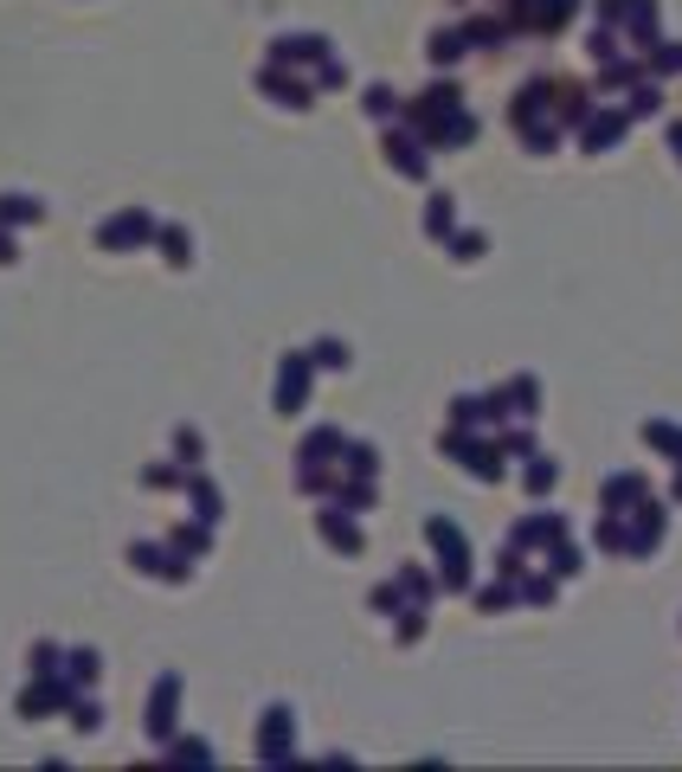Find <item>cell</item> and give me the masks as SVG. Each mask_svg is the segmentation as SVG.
Listing matches in <instances>:
<instances>
[{
	"label": "cell",
	"mask_w": 682,
	"mask_h": 772,
	"mask_svg": "<svg viewBox=\"0 0 682 772\" xmlns=\"http://www.w3.org/2000/svg\"><path fill=\"white\" fill-rule=\"evenodd\" d=\"M670 155H676V168H682V123H670Z\"/></svg>",
	"instance_id": "cell-44"
},
{
	"label": "cell",
	"mask_w": 682,
	"mask_h": 772,
	"mask_svg": "<svg viewBox=\"0 0 682 772\" xmlns=\"http://www.w3.org/2000/svg\"><path fill=\"white\" fill-rule=\"evenodd\" d=\"M418 631H425V605L399 612V644H418Z\"/></svg>",
	"instance_id": "cell-38"
},
{
	"label": "cell",
	"mask_w": 682,
	"mask_h": 772,
	"mask_svg": "<svg viewBox=\"0 0 682 772\" xmlns=\"http://www.w3.org/2000/svg\"><path fill=\"white\" fill-rule=\"evenodd\" d=\"M290 708H265V734H258V760H284L290 753Z\"/></svg>",
	"instance_id": "cell-12"
},
{
	"label": "cell",
	"mask_w": 682,
	"mask_h": 772,
	"mask_svg": "<svg viewBox=\"0 0 682 772\" xmlns=\"http://www.w3.org/2000/svg\"><path fill=\"white\" fill-rule=\"evenodd\" d=\"M174 553H206V521H200V528H181V535H174Z\"/></svg>",
	"instance_id": "cell-37"
},
{
	"label": "cell",
	"mask_w": 682,
	"mask_h": 772,
	"mask_svg": "<svg viewBox=\"0 0 682 772\" xmlns=\"http://www.w3.org/2000/svg\"><path fill=\"white\" fill-rule=\"evenodd\" d=\"M161 252H168V264H188V232L168 225V232H161Z\"/></svg>",
	"instance_id": "cell-36"
},
{
	"label": "cell",
	"mask_w": 682,
	"mask_h": 772,
	"mask_svg": "<svg viewBox=\"0 0 682 772\" xmlns=\"http://www.w3.org/2000/svg\"><path fill=\"white\" fill-rule=\"evenodd\" d=\"M174 451H181V457H188V464H193V457H200L206 444H200V432H174Z\"/></svg>",
	"instance_id": "cell-43"
},
{
	"label": "cell",
	"mask_w": 682,
	"mask_h": 772,
	"mask_svg": "<svg viewBox=\"0 0 682 772\" xmlns=\"http://www.w3.org/2000/svg\"><path fill=\"white\" fill-rule=\"evenodd\" d=\"M638 496H650V477H638V470H625V477H606V483H599V509H611V515H625Z\"/></svg>",
	"instance_id": "cell-11"
},
{
	"label": "cell",
	"mask_w": 682,
	"mask_h": 772,
	"mask_svg": "<svg viewBox=\"0 0 682 772\" xmlns=\"http://www.w3.org/2000/svg\"><path fill=\"white\" fill-rule=\"evenodd\" d=\"M45 220V207L26 200V193H0V225H39Z\"/></svg>",
	"instance_id": "cell-23"
},
{
	"label": "cell",
	"mask_w": 682,
	"mask_h": 772,
	"mask_svg": "<svg viewBox=\"0 0 682 772\" xmlns=\"http://www.w3.org/2000/svg\"><path fill=\"white\" fill-rule=\"evenodd\" d=\"M625 515H631V528H625V560H644V553L663 548V535H670V509H663L657 496H638Z\"/></svg>",
	"instance_id": "cell-2"
},
{
	"label": "cell",
	"mask_w": 682,
	"mask_h": 772,
	"mask_svg": "<svg viewBox=\"0 0 682 772\" xmlns=\"http://www.w3.org/2000/svg\"><path fill=\"white\" fill-rule=\"evenodd\" d=\"M399 599H406L399 580H393V586H374V612H399Z\"/></svg>",
	"instance_id": "cell-41"
},
{
	"label": "cell",
	"mask_w": 682,
	"mask_h": 772,
	"mask_svg": "<svg viewBox=\"0 0 682 772\" xmlns=\"http://www.w3.org/2000/svg\"><path fill=\"white\" fill-rule=\"evenodd\" d=\"M547 573H554V580H573V573H579V548H573L567 535L547 548Z\"/></svg>",
	"instance_id": "cell-27"
},
{
	"label": "cell",
	"mask_w": 682,
	"mask_h": 772,
	"mask_svg": "<svg viewBox=\"0 0 682 772\" xmlns=\"http://www.w3.org/2000/svg\"><path fill=\"white\" fill-rule=\"evenodd\" d=\"M97 721H104V708H97V701H72V728H84V734H90Z\"/></svg>",
	"instance_id": "cell-39"
},
{
	"label": "cell",
	"mask_w": 682,
	"mask_h": 772,
	"mask_svg": "<svg viewBox=\"0 0 682 772\" xmlns=\"http://www.w3.org/2000/svg\"><path fill=\"white\" fill-rule=\"evenodd\" d=\"M322 541L341 553H361V528L348 521V509H322Z\"/></svg>",
	"instance_id": "cell-16"
},
{
	"label": "cell",
	"mask_w": 682,
	"mask_h": 772,
	"mask_svg": "<svg viewBox=\"0 0 682 772\" xmlns=\"http://www.w3.org/2000/svg\"><path fill=\"white\" fill-rule=\"evenodd\" d=\"M644 77V59H606L599 65V97H611V91H631Z\"/></svg>",
	"instance_id": "cell-15"
},
{
	"label": "cell",
	"mask_w": 682,
	"mask_h": 772,
	"mask_svg": "<svg viewBox=\"0 0 682 772\" xmlns=\"http://www.w3.org/2000/svg\"><path fill=\"white\" fill-rule=\"evenodd\" d=\"M522 483H529V496H547V489L561 483V464H554L547 451H529V470H522Z\"/></svg>",
	"instance_id": "cell-20"
},
{
	"label": "cell",
	"mask_w": 682,
	"mask_h": 772,
	"mask_svg": "<svg viewBox=\"0 0 682 772\" xmlns=\"http://www.w3.org/2000/svg\"><path fill=\"white\" fill-rule=\"evenodd\" d=\"M65 683H72V689L97 683V651H72V657H65Z\"/></svg>",
	"instance_id": "cell-29"
},
{
	"label": "cell",
	"mask_w": 682,
	"mask_h": 772,
	"mask_svg": "<svg viewBox=\"0 0 682 772\" xmlns=\"http://www.w3.org/2000/svg\"><path fill=\"white\" fill-rule=\"evenodd\" d=\"M322 59H329V39H322V33L270 39V65H322Z\"/></svg>",
	"instance_id": "cell-7"
},
{
	"label": "cell",
	"mask_w": 682,
	"mask_h": 772,
	"mask_svg": "<svg viewBox=\"0 0 682 772\" xmlns=\"http://www.w3.org/2000/svg\"><path fill=\"white\" fill-rule=\"evenodd\" d=\"M258 91H270V97H277V104H290V110H309V84L284 77V65H265V72H258Z\"/></svg>",
	"instance_id": "cell-13"
},
{
	"label": "cell",
	"mask_w": 682,
	"mask_h": 772,
	"mask_svg": "<svg viewBox=\"0 0 682 772\" xmlns=\"http://www.w3.org/2000/svg\"><path fill=\"white\" fill-rule=\"evenodd\" d=\"M593 541H599L606 553H625V515L599 509V528H593Z\"/></svg>",
	"instance_id": "cell-28"
},
{
	"label": "cell",
	"mask_w": 682,
	"mask_h": 772,
	"mask_svg": "<svg viewBox=\"0 0 682 772\" xmlns=\"http://www.w3.org/2000/svg\"><path fill=\"white\" fill-rule=\"evenodd\" d=\"M573 136H579V148H586V155H611V148L631 136V116H625V110H606V104H593V110L573 123Z\"/></svg>",
	"instance_id": "cell-4"
},
{
	"label": "cell",
	"mask_w": 682,
	"mask_h": 772,
	"mask_svg": "<svg viewBox=\"0 0 682 772\" xmlns=\"http://www.w3.org/2000/svg\"><path fill=\"white\" fill-rule=\"evenodd\" d=\"M638 438H644L650 451H663L670 464H682V425H670V419H644V425H638Z\"/></svg>",
	"instance_id": "cell-14"
},
{
	"label": "cell",
	"mask_w": 682,
	"mask_h": 772,
	"mask_svg": "<svg viewBox=\"0 0 682 772\" xmlns=\"http://www.w3.org/2000/svg\"><path fill=\"white\" fill-rule=\"evenodd\" d=\"M425 541L438 548V586L470 592V548H463V528L445 521V515H431V521H425Z\"/></svg>",
	"instance_id": "cell-1"
},
{
	"label": "cell",
	"mask_w": 682,
	"mask_h": 772,
	"mask_svg": "<svg viewBox=\"0 0 682 772\" xmlns=\"http://www.w3.org/2000/svg\"><path fill=\"white\" fill-rule=\"evenodd\" d=\"M670 503H682V464H676V489H670Z\"/></svg>",
	"instance_id": "cell-46"
},
{
	"label": "cell",
	"mask_w": 682,
	"mask_h": 772,
	"mask_svg": "<svg viewBox=\"0 0 682 772\" xmlns=\"http://www.w3.org/2000/svg\"><path fill=\"white\" fill-rule=\"evenodd\" d=\"M515 605V580H495V586H477V612H502Z\"/></svg>",
	"instance_id": "cell-31"
},
{
	"label": "cell",
	"mask_w": 682,
	"mask_h": 772,
	"mask_svg": "<svg viewBox=\"0 0 682 772\" xmlns=\"http://www.w3.org/2000/svg\"><path fill=\"white\" fill-rule=\"evenodd\" d=\"M168 753H174V760H213V747H206V740H174Z\"/></svg>",
	"instance_id": "cell-40"
},
{
	"label": "cell",
	"mask_w": 682,
	"mask_h": 772,
	"mask_svg": "<svg viewBox=\"0 0 682 772\" xmlns=\"http://www.w3.org/2000/svg\"><path fill=\"white\" fill-rule=\"evenodd\" d=\"M341 457H348V464H341L348 477H374V470H380V451H374V444H341Z\"/></svg>",
	"instance_id": "cell-26"
},
{
	"label": "cell",
	"mask_w": 682,
	"mask_h": 772,
	"mask_svg": "<svg viewBox=\"0 0 682 772\" xmlns=\"http://www.w3.org/2000/svg\"><path fill=\"white\" fill-rule=\"evenodd\" d=\"M142 239H154V220L142 213V207H129V213H116L104 232H97V245L104 252H122V245H142Z\"/></svg>",
	"instance_id": "cell-6"
},
{
	"label": "cell",
	"mask_w": 682,
	"mask_h": 772,
	"mask_svg": "<svg viewBox=\"0 0 682 772\" xmlns=\"http://www.w3.org/2000/svg\"><path fill=\"white\" fill-rule=\"evenodd\" d=\"M599 27H625L638 52H650L663 39L657 33V0H599Z\"/></svg>",
	"instance_id": "cell-3"
},
{
	"label": "cell",
	"mask_w": 682,
	"mask_h": 772,
	"mask_svg": "<svg viewBox=\"0 0 682 772\" xmlns=\"http://www.w3.org/2000/svg\"><path fill=\"white\" fill-rule=\"evenodd\" d=\"M425 155H431V148L418 142V136H393V129H386V161H393L406 181H425V168H431Z\"/></svg>",
	"instance_id": "cell-10"
},
{
	"label": "cell",
	"mask_w": 682,
	"mask_h": 772,
	"mask_svg": "<svg viewBox=\"0 0 682 772\" xmlns=\"http://www.w3.org/2000/svg\"><path fill=\"white\" fill-rule=\"evenodd\" d=\"M554 592H561L554 573H522V580H515V599H522V605H554Z\"/></svg>",
	"instance_id": "cell-24"
},
{
	"label": "cell",
	"mask_w": 682,
	"mask_h": 772,
	"mask_svg": "<svg viewBox=\"0 0 682 772\" xmlns=\"http://www.w3.org/2000/svg\"><path fill=\"white\" fill-rule=\"evenodd\" d=\"M451 225H457V200L451 193H431V200H425V232H431V239H451Z\"/></svg>",
	"instance_id": "cell-21"
},
{
	"label": "cell",
	"mask_w": 682,
	"mask_h": 772,
	"mask_svg": "<svg viewBox=\"0 0 682 772\" xmlns=\"http://www.w3.org/2000/svg\"><path fill=\"white\" fill-rule=\"evenodd\" d=\"M33 676H58V651H52V644H39L33 651Z\"/></svg>",
	"instance_id": "cell-42"
},
{
	"label": "cell",
	"mask_w": 682,
	"mask_h": 772,
	"mask_svg": "<svg viewBox=\"0 0 682 772\" xmlns=\"http://www.w3.org/2000/svg\"><path fill=\"white\" fill-rule=\"evenodd\" d=\"M644 59V77H676L682 72V39H657L650 52H638Z\"/></svg>",
	"instance_id": "cell-17"
},
{
	"label": "cell",
	"mask_w": 682,
	"mask_h": 772,
	"mask_svg": "<svg viewBox=\"0 0 682 772\" xmlns=\"http://www.w3.org/2000/svg\"><path fill=\"white\" fill-rule=\"evenodd\" d=\"M663 110V91H657V77H638L631 91H625V116L631 123H644V116H657Z\"/></svg>",
	"instance_id": "cell-18"
},
{
	"label": "cell",
	"mask_w": 682,
	"mask_h": 772,
	"mask_svg": "<svg viewBox=\"0 0 682 772\" xmlns=\"http://www.w3.org/2000/svg\"><path fill=\"white\" fill-rule=\"evenodd\" d=\"M502 393H509V419H534V412H541V387H534V373H515Z\"/></svg>",
	"instance_id": "cell-19"
},
{
	"label": "cell",
	"mask_w": 682,
	"mask_h": 772,
	"mask_svg": "<svg viewBox=\"0 0 682 772\" xmlns=\"http://www.w3.org/2000/svg\"><path fill=\"white\" fill-rule=\"evenodd\" d=\"M309 368H348V341H316L309 348Z\"/></svg>",
	"instance_id": "cell-32"
},
{
	"label": "cell",
	"mask_w": 682,
	"mask_h": 772,
	"mask_svg": "<svg viewBox=\"0 0 682 772\" xmlns=\"http://www.w3.org/2000/svg\"><path fill=\"white\" fill-rule=\"evenodd\" d=\"M0 264H13V239L7 232H0Z\"/></svg>",
	"instance_id": "cell-45"
},
{
	"label": "cell",
	"mask_w": 682,
	"mask_h": 772,
	"mask_svg": "<svg viewBox=\"0 0 682 772\" xmlns=\"http://www.w3.org/2000/svg\"><path fill=\"white\" fill-rule=\"evenodd\" d=\"M309 393V355H284V368H277V412H297Z\"/></svg>",
	"instance_id": "cell-9"
},
{
	"label": "cell",
	"mask_w": 682,
	"mask_h": 772,
	"mask_svg": "<svg viewBox=\"0 0 682 772\" xmlns=\"http://www.w3.org/2000/svg\"><path fill=\"white\" fill-rule=\"evenodd\" d=\"M567 535V515H554V509H534L529 521H515V535H509V548L515 553H529V548H554Z\"/></svg>",
	"instance_id": "cell-5"
},
{
	"label": "cell",
	"mask_w": 682,
	"mask_h": 772,
	"mask_svg": "<svg viewBox=\"0 0 682 772\" xmlns=\"http://www.w3.org/2000/svg\"><path fill=\"white\" fill-rule=\"evenodd\" d=\"M181 489L193 496V509H200V521H220V489H213L206 477H193V470H188V483H181Z\"/></svg>",
	"instance_id": "cell-25"
},
{
	"label": "cell",
	"mask_w": 682,
	"mask_h": 772,
	"mask_svg": "<svg viewBox=\"0 0 682 772\" xmlns=\"http://www.w3.org/2000/svg\"><path fill=\"white\" fill-rule=\"evenodd\" d=\"M451 257L457 264H477L483 257V232H451Z\"/></svg>",
	"instance_id": "cell-34"
},
{
	"label": "cell",
	"mask_w": 682,
	"mask_h": 772,
	"mask_svg": "<svg viewBox=\"0 0 682 772\" xmlns=\"http://www.w3.org/2000/svg\"><path fill=\"white\" fill-rule=\"evenodd\" d=\"M495 444H502V457H529L534 451L529 425H495Z\"/></svg>",
	"instance_id": "cell-30"
},
{
	"label": "cell",
	"mask_w": 682,
	"mask_h": 772,
	"mask_svg": "<svg viewBox=\"0 0 682 772\" xmlns=\"http://www.w3.org/2000/svg\"><path fill=\"white\" fill-rule=\"evenodd\" d=\"M463 52H470V45H463V33H431V39H425V59H431L438 72H451Z\"/></svg>",
	"instance_id": "cell-22"
},
{
	"label": "cell",
	"mask_w": 682,
	"mask_h": 772,
	"mask_svg": "<svg viewBox=\"0 0 682 772\" xmlns=\"http://www.w3.org/2000/svg\"><path fill=\"white\" fill-rule=\"evenodd\" d=\"M367 116H374V123H386V116H399V97H393L386 84H374V91H367Z\"/></svg>",
	"instance_id": "cell-35"
},
{
	"label": "cell",
	"mask_w": 682,
	"mask_h": 772,
	"mask_svg": "<svg viewBox=\"0 0 682 772\" xmlns=\"http://www.w3.org/2000/svg\"><path fill=\"white\" fill-rule=\"evenodd\" d=\"M174 708H181V676H161L149 696V734L154 740H174Z\"/></svg>",
	"instance_id": "cell-8"
},
{
	"label": "cell",
	"mask_w": 682,
	"mask_h": 772,
	"mask_svg": "<svg viewBox=\"0 0 682 772\" xmlns=\"http://www.w3.org/2000/svg\"><path fill=\"white\" fill-rule=\"evenodd\" d=\"M586 52H593V65H606V59H618V33H611V27H593V39H586Z\"/></svg>",
	"instance_id": "cell-33"
}]
</instances>
